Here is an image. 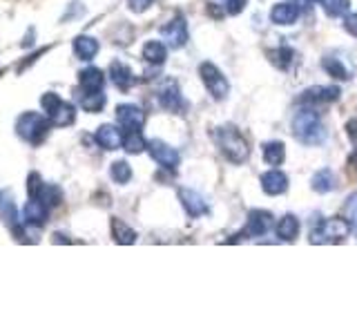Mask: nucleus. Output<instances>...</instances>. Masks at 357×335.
<instances>
[{
  "mask_svg": "<svg viewBox=\"0 0 357 335\" xmlns=\"http://www.w3.org/2000/svg\"><path fill=\"white\" fill-rule=\"evenodd\" d=\"M109 228H112V237H114V241L121 246H130V244L137 241V230L130 228L128 223L119 217H112Z\"/></svg>",
  "mask_w": 357,
  "mask_h": 335,
  "instance_id": "24",
  "label": "nucleus"
},
{
  "mask_svg": "<svg viewBox=\"0 0 357 335\" xmlns=\"http://www.w3.org/2000/svg\"><path fill=\"white\" fill-rule=\"evenodd\" d=\"M109 81L114 83V87H119L121 92H128V89L134 87V83H137V78H134V72L126 63L114 61L109 65Z\"/></svg>",
  "mask_w": 357,
  "mask_h": 335,
  "instance_id": "18",
  "label": "nucleus"
},
{
  "mask_svg": "<svg viewBox=\"0 0 357 335\" xmlns=\"http://www.w3.org/2000/svg\"><path fill=\"white\" fill-rule=\"evenodd\" d=\"M321 70L328 76H333L335 81H344V83L353 81V76H355L353 61L349 59V54H344L340 50H333L321 56Z\"/></svg>",
  "mask_w": 357,
  "mask_h": 335,
  "instance_id": "7",
  "label": "nucleus"
},
{
  "mask_svg": "<svg viewBox=\"0 0 357 335\" xmlns=\"http://www.w3.org/2000/svg\"><path fill=\"white\" fill-rule=\"evenodd\" d=\"M161 36H163V40H165L167 47H172V50H181V47H185V43H188V38H190L185 16L176 14L170 22H167V25L161 27Z\"/></svg>",
  "mask_w": 357,
  "mask_h": 335,
  "instance_id": "8",
  "label": "nucleus"
},
{
  "mask_svg": "<svg viewBox=\"0 0 357 335\" xmlns=\"http://www.w3.org/2000/svg\"><path fill=\"white\" fill-rule=\"evenodd\" d=\"M74 54L81 61H92L94 56L98 54V40L92 38V36H85V34H81V36L74 38Z\"/></svg>",
  "mask_w": 357,
  "mask_h": 335,
  "instance_id": "26",
  "label": "nucleus"
},
{
  "mask_svg": "<svg viewBox=\"0 0 357 335\" xmlns=\"http://www.w3.org/2000/svg\"><path fill=\"white\" fill-rule=\"evenodd\" d=\"M215 139H217V145L221 154L226 156V159L234 165L239 163H245L250 156V145L245 141V137L239 132V128L234 126H221L215 130Z\"/></svg>",
  "mask_w": 357,
  "mask_h": 335,
  "instance_id": "2",
  "label": "nucleus"
},
{
  "mask_svg": "<svg viewBox=\"0 0 357 335\" xmlns=\"http://www.w3.org/2000/svg\"><path fill=\"white\" fill-rule=\"evenodd\" d=\"M349 168H351L353 172H357V145H355V150L349 156Z\"/></svg>",
  "mask_w": 357,
  "mask_h": 335,
  "instance_id": "37",
  "label": "nucleus"
},
{
  "mask_svg": "<svg viewBox=\"0 0 357 335\" xmlns=\"http://www.w3.org/2000/svg\"><path fill=\"white\" fill-rule=\"evenodd\" d=\"M261 156L268 165H282L286 161V145L282 141H266L261 145Z\"/></svg>",
  "mask_w": 357,
  "mask_h": 335,
  "instance_id": "23",
  "label": "nucleus"
},
{
  "mask_svg": "<svg viewBox=\"0 0 357 335\" xmlns=\"http://www.w3.org/2000/svg\"><path fill=\"white\" fill-rule=\"evenodd\" d=\"M40 105L47 112V119L52 121V126L56 128H67L76 121V107L72 103H67V100H63L59 94H52V92L45 94L40 98Z\"/></svg>",
  "mask_w": 357,
  "mask_h": 335,
  "instance_id": "5",
  "label": "nucleus"
},
{
  "mask_svg": "<svg viewBox=\"0 0 357 335\" xmlns=\"http://www.w3.org/2000/svg\"><path fill=\"white\" fill-rule=\"evenodd\" d=\"M295 3H299V5H315V3H319V0H295Z\"/></svg>",
  "mask_w": 357,
  "mask_h": 335,
  "instance_id": "38",
  "label": "nucleus"
},
{
  "mask_svg": "<svg viewBox=\"0 0 357 335\" xmlns=\"http://www.w3.org/2000/svg\"><path fill=\"white\" fill-rule=\"evenodd\" d=\"M156 98H159V105L167 112H174V114H183L185 112V100L176 81H165L156 92Z\"/></svg>",
  "mask_w": 357,
  "mask_h": 335,
  "instance_id": "12",
  "label": "nucleus"
},
{
  "mask_svg": "<svg viewBox=\"0 0 357 335\" xmlns=\"http://www.w3.org/2000/svg\"><path fill=\"white\" fill-rule=\"evenodd\" d=\"M78 83H81V89L83 92H100L105 85V74L98 70V67H85L78 74Z\"/></svg>",
  "mask_w": 357,
  "mask_h": 335,
  "instance_id": "21",
  "label": "nucleus"
},
{
  "mask_svg": "<svg viewBox=\"0 0 357 335\" xmlns=\"http://www.w3.org/2000/svg\"><path fill=\"white\" fill-rule=\"evenodd\" d=\"M268 56H271V63L277 67V70H284V72H288L295 63V50L288 47V45H282V47L273 50Z\"/></svg>",
  "mask_w": 357,
  "mask_h": 335,
  "instance_id": "28",
  "label": "nucleus"
},
{
  "mask_svg": "<svg viewBox=\"0 0 357 335\" xmlns=\"http://www.w3.org/2000/svg\"><path fill=\"white\" fill-rule=\"evenodd\" d=\"M199 78H201V83L206 85L208 94L215 100H226L228 98L230 83H228L226 74H223L215 63H210V61L201 63L199 65Z\"/></svg>",
  "mask_w": 357,
  "mask_h": 335,
  "instance_id": "6",
  "label": "nucleus"
},
{
  "mask_svg": "<svg viewBox=\"0 0 357 335\" xmlns=\"http://www.w3.org/2000/svg\"><path fill=\"white\" fill-rule=\"evenodd\" d=\"M310 188L315 190L317 195H328L337 188V174H335L331 168H321L310 179Z\"/></svg>",
  "mask_w": 357,
  "mask_h": 335,
  "instance_id": "22",
  "label": "nucleus"
},
{
  "mask_svg": "<svg viewBox=\"0 0 357 335\" xmlns=\"http://www.w3.org/2000/svg\"><path fill=\"white\" fill-rule=\"evenodd\" d=\"M344 219L349 221L351 232L357 237V193L349 195V199H346V204H344Z\"/></svg>",
  "mask_w": 357,
  "mask_h": 335,
  "instance_id": "32",
  "label": "nucleus"
},
{
  "mask_svg": "<svg viewBox=\"0 0 357 335\" xmlns=\"http://www.w3.org/2000/svg\"><path fill=\"white\" fill-rule=\"evenodd\" d=\"M259 184H261V190L268 195V197H279V195H284L286 190H288V177L286 172L282 170H277V168H271L268 172L261 174L259 179Z\"/></svg>",
  "mask_w": 357,
  "mask_h": 335,
  "instance_id": "16",
  "label": "nucleus"
},
{
  "mask_svg": "<svg viewBox=\"0 0 357 335\" xmlns=\"http://www.w3.org/2000/svg\"><path fill=\"white\" fill-rule=\"evenodd\" d=\"M81 107L85 112H100L105 107V94L103 89L100 92H85L83 98H81Z\"/></svg>",
  "mask_w": 357,
  "mask_h": 335,
  "instance_id": "31",
  "label": "nucleus"
},
{
  "mask_svg": "<svg viewBox=\"0 0 357 335\" xmlns=\"http://www.w3.org/2000/svg\"><path fill=\"white\" fill-rule=\"evenodd\" d=\"M301 16V5L295 3V0H286V3H277L271 9V20L279 27H288V25H295Z\"/></svg>",
  "mask_w": 357,
  "mask_h": 335,
  "instance_id": "14",
  "label": "nucleus"
},
{
  "mask_svg": "<svg viewBox=\"0 0 357 335\" xmlns=\"http://www.w3.org/2000/svg\"><path fill=\"white\" fill-rule=\"evenodd\" d=\"M52 121L47 117L38 114V112H25L16 121V132L22 141H27L31 145H38L47 139Z\"/></svg>",
  "mask_w": 357,
  "mask_h": 335,
  "instance_id": "3",
  "label": "nucleus"
},
{
  "mask_svg": "<svg viewBox=\"0 0 357 335\" xmlns=\"http://www.w3.org/2000/svg\"><path fill=\"white\" fill-rule=\"evenodd\" d=\"M344 27L349 34H353V36L357 38V14H346L344 16Z\"/></svg>",
  "mask_w": 357,
  "mask_h": 335,
  "instance_id": "35",
  "label": "nucleus"
},
{
  "mask_svg": "<svg viewBox=\"0 0 357 335\" xmlns=\"http://www.w3.org/2000/svg\"><path fill=\"white\" fill-rule=\"evenodd\" d=\"M223 5H226V11L230 16H239L245 9V5H248V0H226Z\"/></svg>",
  "mask_w": 357,
  "mask_h": 335,
  "instance_id": "33",
  "label": "nucleus"
},
{
  "mask_svg": "<svg viewBox=\"0 0 357 335\" xmlns=\"http://www.w3.org/2000/svg\"><path fill=\"white\" fill-rule=\"evenodd\" d=\"M148 152L156 163L165 168V170H176V165L181 163V156H178L176 148H172L170 143H165L161 139L148 141Z\"/></svg>",
  "mask_w": 357,
  "mask_h": 335,
  "instance_id": "10",
  "label": "nucleus"
},
{
  "mask_svg": "<svg viewBox=\"0 0 357 335\" xmlns=\"http://www.w3.org/2000/svg\"><path fill=\"white\" fill-rule=\"evenodd\" d=\"M116 121L123 130H143L145 126V112L139 105H119L116 107Z\"/></svg>",
  "mask_w": 357,
  "mask_h": 335,
  "instance_id": "15",
  "label": "nucleus"
},
{
  "mask_svg": "<svg viewBox=\"0 0 357 335\" xmlns=\"http://www.w3.org/2000/svg\"><path fill=\"white\" fill-rule=\"evenodd\" d=\"M293 134L301 145L317 148L328 139V130L324 126L321 114L312 105H301L293 117Z\"/></svg>",
  "mask_w": 357,
  "mask_h": 335,
  "instance_id": "1",
  "label": "nucleus"
},
{
  "mask_svg": "<svg viewBox=\"0 0 357 335\" xmlns=\"http://www.w3.org/2000/svg\"><path fill=\"white\" fill-rule=\"evenodd\" d=\"M351 226L349 221L344 217H328V219H321L315 228L310 232V244H340L349 237Z\"/></svg>",
  "mask_w": 357,
  "mask_h": 335,
  "instance_id": "4",
  "label": "nucleus"
},
{
  "mask_svg": "<svg viewBox=\"0 0 357 335\" xmlns=\"http://www.w3.org/2000/svg\"><path fill=\"white\" fill-rule=\"evenodd\" d=\"M123 150L130 154H141L148 150V141H145L141 130H126L123 132Z\"/></svg>",
  "mask_w": 357,
  "mask_h": 335,
  "instance_id": "27",
  "label": "nucleus"
},
{
  "mask_svg": "<svg viewBox=\"0 0 357 335\" xmlns=\"http://www.w3.org/2000/svg\"><path fill=\"white\" fill-rule=\"evenodd\" d=\"M154 5V0H128V7L134 14H143L145 9H150Z\"/></svg>",
  "mask_w": 357,
  "mask_h": 335,
  "instance_id": "34",
  "label": "nucleus"
},
{
  "mask_svg": "<svg viewBox=\"0 0 357 335\" xmlns=\"http://www.w3.org/2000/svg\"><path fill=\"white\" fill-rule=\"evenodd\" d=\"M275 217L273 212H268L264 208H255L248 212V219H245V228L241 234H248V237H264L273 230Z\"/></svg>",
  "mask_w": 357,
  "mask_h": 335,
  "instance_id": "11",
  "label": "nucleus"
},
{
  "mask_svg": "<svg viewBox=\"0 0 357 335\" xmlns=\"http://www.w3.org/2000/svg\"><path fill=\"white\" fill-rule=\"evenodd\" d=\"M340 98V87L337 85H312L299 94L297 103L299 105H324V103H335Z\"/></svg>",
  "mask_w": 357,
  "mask_h": 335,
  "instance_id": "9",
  "label": "nucleus"
},
{
  "mask_svg": "<svg viewBox=\"0 0 357 335\" xmlns=\"http://www.w3.org/2000/svg\"><path fill=\"white\" fill-rule=\"evenodd\" d=\"M299 230H301V223L295 215H284L282 219H279L275 223V234H277V239L279 241H295L299 237Z\"/></svg>",
  "mask_w": 357,
  "mask_h": 335,
  "instance_id": "20",
  "label": "nucleus"
},
{
  "mask_svg": "<svg viewBox=\"0 0 357 335\" xmlns=\"http://www.w3.org/2000/svg\"><path fill=\"white\" fill-rule=\"evenodd\" d=\"M109 177L112 181L119 184V186H126L130 179H132V168L128 161H114L109 168Z\"/></svg>",
  "mask_w": 357,
  "mask_h": 335,
  "instance_id": "30",
  "label": "nucleus"
},
{
  "mask_svg": "<svg viewBox=\"0 0 357 335\" xmlns=\"http://www.w3.org/2000/svg\"><path fill=\"white\" fill-rule=\"evenodd\" d=\"M22 215H25V221L29 226H45V221L50 217V206L38 197H31L25 204V212Z\"/></svg>",
  "mask_w": 357,
  "mask_h": 335,
  "instance_id": "19",
  "label": "nucleus"
},
{
  "mask_svg": "<svg viewBox=\"0 0 357 335\" xmlns=\"http://www.w3.org/2000/svg\"><path fill=\"white\" fill-rule=\"evenodd\" d=\"M143 59L150 65H163L167 61V45L161 40H148L143 45Z\"/></svg>",
  "mask_w": 357,
  "mask_h": 335,
  "instance_id": "25",
  "label": "nucleus"
},
{
  "mask_svg": "<svg viewBox=\"0 0 357 335\" xmlns=\"http://www.w3.org/2000/svg\"><path fill=\"white\" fill-rule=\"evenodd\" d=\"M346 132H349V139L357 145V119H351L346 123Z\"/></svg>",
  "mask_w": 357,
  "mask_h": 335,
  "instance_id": "36",
  "label": "nucleus"
},
{
  "mask_svg": "<svg viewBox=\"0 0 357 335\" xmlns=\"http://www.w3.org/2000/svg\"><path fill=\"white\" fill-rule=\"evenodd\" d=\"M178 201H181L183 210L190 217H204L210 212V204L206 201V197L192 188H178Z\"/></svg>",
  "mask_w": 357,
  "mask_h": 335,
  "instance_id": "13",
  "label": "nucleus"
},
{
  "mask_svg": "<svg viewBox=\"0 0 357 335\" xmlns=\"http://www.w3.org/2000/svg\"><path fill=\"white\" fill-rule=\"evenodd\" d=\"M94 139H96V143L103 150H119V148H123V132L116 126H112V123H103V126L96 130Z\"/></svg>",
  "mask_w": 357,
  "mask_h": 335,
  "instance_id": "17",
  "label": "nucleus"
},
{
  "mask_svg": "<svg viewBox=\"0 0 357 335\" xmlns=\"http://www.w3.org/2000/svg\"><path fill=\"white\" fill-rule=\"evenodd\" d=\"M324 14L331 18H344L351 14V0H319Z\"/></svg>",
  "mask_w": 357,
  "mask_h": 335,
  "instance_id": "29",
  "label": "nucleus"
}]
</instances>
